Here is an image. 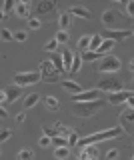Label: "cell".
I'll use <instances>...</instances> for the list:
<instances>
[{
    "instance_id": "1",
    "label": "cell",
    "mask_w": 134,
    "mask_h": 160,
    "mask_svg": "<svg viewBox=\"0 0 134 160\" xmlns=\"http://www.w3.org/2000/svg\"><path fill=\"white\" fill-rule=\"evenodd\" d=\"M122 134H124V130H122L120 126H116V128H108V130H100V132H96V134H90V136L78 138L76 146L80 144V148H84L86 144H96V142H104V140H112V138H118V136H122Z\"/></svg>"
},
{
    "instance_id": "2",
    "label": "cell",
    "mask_w": 134,
    "mask_h": 160,
    "mask_svg": "<svg viewBox=\"0 0 134 160\" xmlns=\"http://www.w3.org/2000/svg\"><path fill=\"white\" fill-rule=\"evenodd\" d=\"M104 100L98 98V100H90V102H74V110L72 114L78 118H86V116H92V114H96L98 110H102L104 106Z\"/></svg>"
},
{
    "instance_id": "3",
    "label": "cell",
    "mask_w": 134,
    "mask_h": 160,
    "mask_svg": "<svg viewBox=\"0 0 134 160\" xmlns=\"http://www.w3.org/2000/svg\"><path fill=\"white\" fill-rule=\"evenodd\" d=\"M120 68H122V62H120V58L114 56V54H104L100 58V64H98V72H102V74L118 72Z\"/></svg>"
},
{
    "instance_id": "4",
    "label": "cell",
    "mask_w": 134,
    "mask_h": 160,
    "mask_svg": "<svg viewBox=\"0 0 134 160\" xmlns=\"http://www.w3.org/2000/svg\"><path fill=\"white\" fill-rule=\"evenodd\" d=\"M38 72H40V80H42V82L52 84V82H58V80H60V74L54 70V66L50 64V60H42V62L38 64Z\"/></svg>"
},
{
    "instance_id": "5",
    "label": "cell",
    "mask_w": 134,
    "mask_h": 160,
    "mask_svg": "<svg viewBox=\"0 0 134 160\" xmlns=\"http://www.w3.org/2000/svg\"><path fill=\"white\" fill-rule=\"evenodd\" d=\"M96 90L114 94V92H120V90H124V84H122V80L116 78V76H106V78H102L100 82H98V88Z\"/></svg>"
},
{
    "instance_id": "6",
    "label": "cell",
    "mask_w": 134,
    "mask_h": 160,
    "mask_svg": "<svg viewBox=\"0 0 134 160\" xmlns=\"http://www.w3.org/2000/svg\"><path fill=\"white\" fill-rule=\"evenodd\" d=\"M40 82V72L38 70H34V72H18L14 74V84L16 86H30V84H36Z\"/></svg>"
},
{
    "instance_id": "7",
    "label": "cell",
    "mask_w": 134,
    "mask_h": 160,
    "mask_svg": "<svg viewBox=\"0 0 134 160\" xmlns=\"http://www.w3.org/2000/svg\"><path fill=\"white\" fill-rule=\"evenodd\" d=\"M122 20V14H120V10H116V8H108V10H104V14H102V22H104V26H106L108 30H114V26H118V22Z\"/></svg>"
},
{
    "instance_id": "8",
    "label": "cell",
    "mask_w": 134,
    "mask_h": 160,
    "mask_svg": "<svg viewBox=\"0 0 134 160\" xmlns=\"http://www.w3.org/2000/svg\"><path fill=\"white\" fill-rule=\"evenodd\" d=\"M102 40H112V42H118V40H126L132 36V30H122V28H114V30H104L100 34Z\"/></svg>"
},
{
    "instance_id": "9",
    "label": "cell",
    "mask_w": 134,
    "mask_h": 160,
    "mask_svg": "<svg viewBox=\"0 0 134 160\" xmlns=\"http://www.w3.org/2000/svg\"><path fill=\"white\" fill-rule=\"evenodd\" d=\"M100 98V90H82L80 94H72L70 102H90V100H98Z\"/></svg>"
},
{
    "instance_id": "10",
    "label": "cell",
    "mask_w": 134,
    "mask_h": 160,
    "mask_svg": "<svg viewBox=\"0 0 134 160\" xmlns=\"http://www.w3.org/2000/svg\"><path fill=\"white\" fill-rule=\"evenodd\" d=\"M58 2L56 0H40V2L36 4V8H34V12H36V18L38 16H44V14L52 12V10H56Z\"/></svg>"
},
{
    "instance_id": "11",
    "label": "cell",
    "mask_w": 134,
    "mask_h": 160,
    "mask_svg": "<svg viewBox=\"0 0 134 160\" xmlns=\"http://www.w3.org/2000/svg\"><path fill=\"white\" fill-rule=\"evenodd\" d=\"M132 118H134V110L132 108L124 110V112L120 114V128L126 130L128 134H132Z\"/></svg>"
},
{
    "instance_id": "12",
    "label": "cell",
    "mask_w": 134,
    "mask_h": 160,
    "mask_svg": "<svg viewBox=\"0 0 134 160\" xmlns=\"http://www.w3.org/2000/svg\"><path fill=\"white\" fill-rule=\"evenodd\" d=\"M130 96H134L132 94V90H120V92H114L108 96V102L112 104V106H116V104H124Z\"/></svg>"
},
{
    "instance_id": "13",
    "label": "cell",
    "mask_w": 134,
    "mask_h": 160,
    "mask_svg": "<svg viewBox=\"0 0 134 160\" xmlns=\"http://www.w3.org/2000/svg\"><path fill=\"white\" fill-rule=\"evenodd\" d=\"M4 94H6V102H8V104H14L18 98L22 96V88L16 86V84H10V86L4 88Z\"/></svg>"
},
{
    "instance_id": "14",
    "label": "cell",
    "mask_w": 134,
    "mask_h": 160,
    "mask_svg": "<svg viewBox=\"0 0 134 160\" xmlns=\"http://www.w3.org/2000/svg\"><path fill=\"white\" fill-rule=\"evenodd\" d=\"M68 14H70V16H78V18H84V20H90V18H92L90 10H88L86 6H72L70 10H68Z\"/></svg>"
},
{
    "instance_id": "15",
    "label": "cell",
    "mask_w": 134,
    "mask_h": 160,
    "mask_svg": "<svg viewBox=\"0 0 134 160\" xmlns=\"http://www.w3.org/2000/svg\"><path fill=\"white\" fill-rule=\"evenodd\" d=\"M14 12H16L18 18H30V4L28 2H16V6H14Z\"/></svg>"
},
{
    "instance_id": "16",
    "label": "cell",
    "mask_w": 134,
    "mask_h": 160,
    "mask_svg": "<svg viewBox=\"0 0 134 160\" xmlns=\"http://www.w3.org/2000/svg\"><path fill=\"white\" fill-rule=\"evenodd\" d=\"M62 88L66 90L70 96H72V94H80L82 92V86L78 82H74V80H62Z\"/></svg>"
},
{
    "instance_id": "17",
    "label": "cell",
    "mask_w": 134,
    "mask_h": 160,
    "mask_svg": "<svg viewBox=\"0 0 134 160\" xmlns=\"http://www.w3.org/2000/svg\"><path fill=\"white\" fill-rule=\"evenodd\" d=\"M72 56H74V54L70 52V50H66V48H64L62 52H60V58H62V68H64V72H70V66H72Z\"/></svg>"
},
{
    "instance_id": "18",
    "label": "cell",
    "mask_w": 134,
    "mask_h": 160,
    "mask_svg": "<svg viewBox=\"0 0 134 160\" xmlns=\"http://www.w3.org/2000/svg\"><path fill=\"white\" fill-rule=\"evenodd\" d=\"M50 64L54 66V70H56L58 74L64 72V68H62V58H60V54H58V52H52V54H50Z\"/></svg>"
},
{
    "instance_id": "19",
    "label": "cell",
    "mask_w": 134,
    "mask_h": 160,
    "mask_svg": "<svg viewBox=\"0 0 134 160\" xmlns=\"http://www.w3.org/2000/svg\"><path fill=\"white\" fill-rule=\"evenodd\" d=\"M114 44H116V42H112V40H102L96 52H98V54H102V56H104V54H110V50L114 48Z\"/></svg>"
},
{
    "instance_id": "20",
    "label": "cell",
    "mask_w": 134,
    "mask_h": 160,
    "mask_svg": "<svg viewBox=\"0 0 134 160\" xmlns=\"http://www.w3.org/2000/svg\"><path fill=\"white\" fill-rule=\"evenodd\" d=\"M58 24H60V30H68L70 24H72V16L68 12H62L60 18H58Z\"/></svg>"
},
{
    "instance_id": "21",
    "label": "cell",
    "mask_w": 134,
    "mask_h": 160,
    "mask_svg": "<svg viewBox=\"0 0 134 160\" xmlns=\"http://www.w3.org/2000/svg\"><path fill=\"white\" fill-rule=\"evenodd\" d=\"M38 100H40V94H36V92H32V94H28L26 98H24V108H32V106H36L38 104Z\"/></svg>"
},
{
    "instance_id": "22",
    "label": "cell",
    "mask_w": 134,
    "mask_h": 160,
    "mask_svg": "<svg viewBox=\"0 0 134 160\" xmlns=\"http://www.w3.org/2000/svg\"><path fill=\"white\" fill-rule=\"evenodd\" d=\"M44 106L48 110H58L60 108V102H58L56 96H44Z\"/></svg>"
},
{
    "instance_id": "23",
    "label": "cell",
    "mask_w": 134,
    "mask_h": 160,
    "mask_svg": "<svg viewBox=\"0 0 134 160\" xmlns=\"http://www.w3.org/2000/svg\"><path fill=\"white\" fill-rule=\"evenodd\" d=\"M82 152L86 154V158H94V160H98V148L94 146V144H86V146L82 148Z\"/></svg>"
},
{
    "instance_id": "24",
    "label": "cell",
    "mask_w": 134,
    "mask_h": 160,
    "mask_svg": "<svg viewBox=\"0 0 134 160\" xmlns=\"http://www.w3.org/2000/svg\"><path fill=\"white\" fill-rule=\"evenodd\" d=\"M80 58H82V60H86V62H94V60H100V58H102V54H98V52H90V50H84Z\"/></svg>"
},
{
    "instance_id": "25",
    "label": "cell",
    "mask_w": 134,
    "mask_h": 160,
    "mask_svg": "<svg viewBox=\"0 0 134 160\" xmlns=\"http://www.w3.org/2000/svg\"><path fill=\"white\" fill-rule=\"evenodd\" d=\"M80 66H82V58H80V54H74L72 56V66H70V74H76L78 70H80Z\"/></svg>"
},
{
    "instance_id": "26",
    "label": "cell",
    "mask_w": 134,
    "mask_h": 160,
    "mask_svg": "<svg viewBox=\"0 0 134 160\" xmlns=\"http://www.w3.org/2000/svg\"><path fill=\"white\" fill-rule=\"evenodd\" d=\"M100 42H102V36H100V34H94V36L90 38L88 50H90V52H96V50H98V46H100Z\"/></svg>"
},
{
    "instance_id": "27",
    "label": "cell",
    "mask_w": 134,
    "mask_h": 160,
    "mask_svg": "<svg viewBox=\"0 0 134 160\" xmlns=\"http://www.w3.org/2000/svg\"><path fill=\"white\" fill-rule=\"evenodd\" d=\"M54 156H56L58 160L68 158V156H70V148H68V146H60V148H56V150H54Z\"/></svg>"
},
{
    "instance_id": "28",
    "label": "cell",
    "mask_w": 134,
    "mask_h": 160,
    "mask_svg": "<svg viewBox=\"0 0 134 160\" xmlns=\"http://www.w3.org/2000/svg\"><path fill=\"white\" fill-rule=\"evenodd\" d=\"M16 158H18V160H34V150H30V148H22L20 152H18Z\"/></svg>"
},
{
    "instance_id": "29",
    "label": "cell",
    "mask_w": 134,
    "mask_h": 160,
    "mask_svg": "<svg viewBox=\"0 0 134 160\" xmlns=\"http://www.w3.org/2000/svg\"><path fill=\"white\" fill-rule=\"evenodd\" d=\"M40 26H42L40 18H36V16H30V18H28V30H38Z\"/></svg>"
},
{
    "instance_id": "30",
    "label": "cell",
    "mask_w": 134,
    "mask_h": 160,
    "mask_svg": "<svg viewBox=\"0 0 134 160\" xmlns=\"http://www.w3.org/2000/svg\"><path fill=\"white\" fill-rule=\"evenodd\" d=\"M90 34H86V36H82L80 40H78V50H82V52H84V50H88V44H90Z\"/></svg>"
},
{
    "instance_id": "31",
    "label": "cell",
    "mask_w": 134,
    "mask_h": 160,
    "mask_svg": "<svg viewBox=\"0 0 134 160\" xmlns=\"http://www.w3.org/2000/svg\"><path fill=\"white\" fill-rule=\"evenodd\" d=\"M50 144H54L56 148H60V146H68V140L62 138V136H54V138L50 140Z\"/></svg>"
},
{
    "instance_id": "32",
    "label": "cell",
    "mask_w": 134,
    "mask_h": 160,
    "mask_svg": "<svg viewBox=\"0 0 134 160\" xmlns=\"http://www.w3.org/2000/svg\"><path fill=\"white\" fill-rule=\"evenodd\" d=\"M68 38H70V36H68L66 30H60V32H56V38H54V40H56L58 44H64V42H68Z\"/></svg>"
},
{
    "instance_id": "33",
    "label": "cell",
    "mask_w": 134,
    "mask_h": 160,
    "mask_svg": "<svg viewBox=\"0 0 134 160\" xmlns=\"http://www.w3.org/2000/svg\"><path fill=\"white\" fill-rule=\"evenodd\" d=\"M12 36H14V40H18V42H24V40L28 38V32H26V30H16Z\"/></svg>"
},
{
    "instance_id": "34",
    "label": "cell",
    "mask_w": 134,
    "mask_h": 160,
    "mask_svg": "<svg viewBox=\"0 0 134 160\" xmlns=\"http://www.w3.org/2000/svg\"><path fill=\"white\" fill-rule=\"evenodd\" d=\"M0 38H2V40H6V42H12V40H14L12 32H10L8 28H2V30H0Z\"/></svg>"
},
{
    "instance_id": "35",
    "label": "cell",
    "mask_w": 134,
    "mask_h": 160,
    "mask_svg": "<svg viewBox=\"0 0 134 160\" xmlns=\"http://www.w3.org/2000/svg\"><path fill=\"white\" fill-rule=\"evenodd\" d=\"M10 138H12V130H8V128L0 130V144L6 142V140H10Z\"/></svg>"
},
{
    "instance_id": "36",
    "label": "cell",
    "mask_w": 134,
    "mask_h": 160,
    "mask_svg": "<svg viewBox=\"0 0 134 160\" xmlns=\"http://www.w3.org/2000/svg\"><path fill=\"white\" fill-rule=\"evenodd\" d=\"M14 6H16V2H14V0H6V2H4V6H2V12H4V14L12 12Z\"/></svg>"
},
{
    "instance_id": "37",
    "label": "cell",
    "mask_w": 134,
    "mask_h": 160,
    "mask_svg": "<svg viewBox=\"0 0 134 160\" xmlns=\"http://www.w3.org/2000/svg\"><path fill=\"white\" fill-rule=\"evenodd\" d=\"M56 48H58V42H56V40H48V42L44 44V50H46V52H50V54H52Z\"/></svg>"
},
{
    "instance_id": "38",
    "label": "cell",
    "mask_w": 134,
    "mask_h": 160,
    "mask_svg": "<svg viewBox=\"0 0 134 160\" xmlns=\"http://www.w3.org/2000/svg\"><path fill=\"white\" fill-rule=\"evenodd\" d=\"M66 140H68V148H70V146H76V142H78V134L72 130V132L68 134V138H66Z\"/></svg>"
},
{
    "instance_id": "39",
    "label": "cell",
    "mask_w": 134,
    "mask_h": 160,
    "mask_svg": "<svg viewBox=\"0 0 134 160\" xmlns=\"http://www.w3.org/2000/svg\"><path fill=\"white\" fill-rule=\"evenodd\" d=\"M118 154H120V152H118L116 148H110V150L106 152V160H116V158H118Z\"/></svg>"
},
{
    "instance_id": "40",
    "label": "cell",
    "mask_w": 134,
    "mask_h": 160,
    "mask_svg": "<svg viewBox=\"0 0 134 160\" xmlns=\"http://www.w3.org/2000/svg\"><path fill=\"white\" fill-rule=\"evenodd\" d=\"M42 130H44V136H48V138L58 136V130L56 128H42Z\"/></svg>"
},
{
    "instance_id": "41",
    "label": "cell",
    "mask_w": 134,
    "mask_h": 160,
    "mask_svg": "<svg viewBox=\"0 0 134 160\" xmlns=\"http://www.w3.org/2000/svg\"><path fill=\"white\" fill-rule=\"evenodd\" d=\"M126 14H128V18L134 16V4L132 2H126Z\"/></svg>"
},
{
    "instance_id": "42",
    "label": "cell",
    "mask_w": 134,
    "mask_h": 160,
    "mask_svg": "<svg viewBox=\"0 0 134 160\" xmlns=\"http://www.w3.org/2000/svg\"><path fill=\"white\" fill-rule=\"evenodd\" d=\"M50 140H52V138H48V136H42V138H40V142H38V144H40L42 148H46V146H50Z\"/></svg>"
},
{
    "instance_id": "43",
    "label": "cell",
    "mask_w": 134,
    "mask_h": 160,
    "mask_svg": "<svg viewBox=\"0 0 134 160\" xmlns=\"http://www.w3.org/2000/svg\"><path fill=\"white\" fill-rule=\"evenodd\" d=\"M6 102V94H4V90H0V106Z\"/></svg>"
},
{
    "instance_id": "44",
    "label": "cell",
    "mask_w": 134,
    "mask_h": 160,
    "mask_svg": "<svg viewBox=\"0 0 134 160\" xmlns=\"http://www.w3.org/2000/svg\"><path fill=\"white\" fill-rule=\"evenodd\" d=\"M24 120H26V114H24V112H20V114L16 116V122H24Z\"/></svg>"
},
{
    "instance_id": "45",
    "label": "cell",
    "mask_w": 134,
    "mask_h": 160,
    "mask_svg": "<svg viewBox=\"0 0 134 160\" xmlns=\"http://www.w3.org/2000/svg\"><path fill=\"white\" fill-rule=\"evenodd\" d=\"M0 118H2V120H4V118H8V112H6V110H4L2 106H0Z\"/></svg>"
},
{
    "instance_id": "46",
    "label": "cell",
    "mask_w": 134,
    "mask_h": 160,
    "mask_svg": "<svg viewBox=\"0 0 134 160\" xmlns=\"http://www.w3.org/2000/svg\"><path fill=\"white\" fill-rule=\"evenodd\" d=\"M4 18H6V14H4V12H2V8H0V22H2Z\"/></svg>"
},
{
    "instance_id": "47",
    "label": "cell",
    "mask_w": 134,
    "mask_h": 160,
    "mask_svg": "<svg viewBox=\"0 0 134 160\" xmlns=\"http://www.w3.org/2000/svg\"><path fill=\"white\" fill-rule=\"evenodd\" d=\"M86 160H94V158H86Z\"/></svg>"
}]
</instances>
